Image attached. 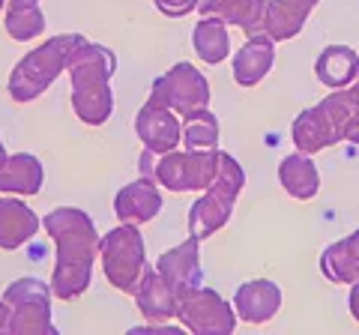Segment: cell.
<instances>
[{"instance_id":"obj_1","label":"cell","mask_w":359,"mask_h":335,"mask_svg":"<svg viewBox=\"0 0 359 335\" xmlns=\"http://www.w3.org/2000/svg\"><path fill=\"white\" fill-rule=\"evenodd\" d=\"M278 303H282V294L273 282H249L237 290V308L243 320L252 323H264L278 311Z\"/></svg>"},{"instance_id":"obj_2","label":"cell","mask_w":359,"mask_h":335,"mask_svg":"<svg viewBox=\"0 0 359 335\" xmlns=\"http://www.w3.org/2000/svg\"><path fill=\"white\" fill-rule=\"evenodd\" d=\"M129 258H141V240L135 231H114L105 240V273L114 278L120 290H126V266Z\"/></svg>"},{"instance_id":"obj_3","label":"cell","mask_w":359,"mask_h":335,"mask_svg":"<svg viewBox=\"0 0 359 335\" xmlns=\"http://www.w3.org/2000/svg\"><path fill=\"white\" fill-rule=\"evenodd\" d=\"M42 186V168L33 156H15L9 162V171L0 168V189L4 192H25V195H36Z\"/></svg>"},{"instance_id":"obj_4","label":"cell","mask_w":359,"mask_h":335,"mask_svg":"<svg viewBox=\"0 0 359 335\" xmlns=\"http://www.w3.org/2000/svg\"><path fill=\"white\" fill-rule=\"evenodd\" d=\"M36 228L30 210L13 204V200H0V245L4 249H15L27 240V233Z\"/></svg>"},{"instance_id":"obj_5","label":"cell","mask_w":359,"mask_h":335,"mask_svg":"<svg viewBox=\"0 0 359 335\" xmlns=\"http://www.w3.org/2000/svg\"><path fill=\"white\" fill-rule=\"evenodd\" d=\"M356 72H359V57L347 48H330L318 60V78L327 81L330 87H341L344 81H351Z\"/></svg>"},{"instance_id":"obj_6","label":"cell","mask_w":359,"mask_h":335,"mask_svg":"<svg viewBox=\"0 0 359 335\" xmlns=\"http://www.w3.org/2000/svg\"><path fill=\"white\" fill-rule=\"evenodd\" d=\"M132 207H135V213L129 216V221H144V219H150L156 210H159V195H156L150 186H126V192L117 198L120 219L126 216Z\"/></svg>"},{"instance_id":"obj_7","label":"cell","mask_w":359,"mask_h":335,"mask_svg":"<svg viewBox=\"0 0 359 335\" xmlns=\"http://www.w3.org/2000/svg\"><path fill=\"white\" fill-rule=\"evenodd\" d=\"M212 46H219L222 51H228V36H224L222 18H210V21H204V25L195 30V48H198V54L204 60L216 63L219 54H216V48H212Z\"/></svg>"},{"instance_id":"obj_8","label":"cell","mask_w":359,"mask_h":335,"mask_svg":"<svg viewBox=\"0 0 359 335\" xmlns=\"http://www.w3.org/2000/svg\"><path fill=\"white\" fill-rule=\"evenodd\" d=\"M255 66L252 75H255V84L261 81V78L269 72V63H273V42L269 39H252L249 46H245V51L237 54V69H243V66Z\"/></svg>"},{"instance_id":"obj_9","label":"cell","mask_w":359,"mask_h":335,"mask_svg":"<svg viewBox=\"0 0 359 335\" xmlns=\"http://www.w3.org/2000/svg\"><path fill=\"white\" fill-rule=\"evenodd\" d=\"M0 162H4V150H0Z\"/></svg>"}]
</instances>
